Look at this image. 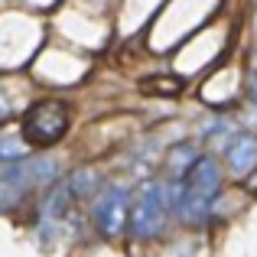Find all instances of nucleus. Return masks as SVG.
I'll use <instances>...</instances> for the list:
<instances>
[{
  "label": "nucleus",
  "instance_id": "obj_1",
  "mask_svg": "<svg viewBox=\"0 0 257 257\" xmlns=\"http://www.w3.org/2000/svg\"><path fill=\"white\" fill-rule=\"evenodd\" d=\"M69 127H72L69 104L62 98H43L26 107L23 124H20V137L33 150H46V147H56L69 134Z\"/></svg>",
  "mask_w": 257,
  "mask_h": 257
},
{
  "label": "nucleus",
  "instance_id": "obj_2",
  "mask_svg": "<svg viewBox=\"0 0 257 257\" xmlns=\"http://www.w3.org/2000/svg\"><path fill=\"white\" fill-rule=\"evenodd\" d=\"M221 189V170L212 157H199L192 166L182 176L179 186V199H176V208L186 221H199L202 215L208 212L212 199Z\"/></svg>",
  "mask_w": 257,
  "mask_h": 257
},
{
  "label": "nucleus",
  "instance_id": "obj_3",
  "mask_svg": "<svg viewBox=\"0 0 257 257\" xmlns=\"http://www.w3.org/2000/svg\"><path fill=\"white\" fill-rule=\"evenodd\" d=\"M56 173L52 160H10L0 166V212L17 208L43 179Z\"/></svg>",
  "mask_w": 257,
  "mask_h": 257
},
{
  "label": "nucleus",
  "instance_id": "obj_4",
  "mask_svg": "<svg viewBox=\"0 0 257 257\" xmlns=\"http://www.w3.org/2000/svg\"><path fill=\"white\" fill-rule=\"evenodd\" d=\"M166 221V199H163V189L160 182H150V186L140 189L137 202L131 205V215H127V225L137 238H153L160 234Z\"/></svg>",
  "mask_w": 257,
  "mask_h": 257
},
{
  "label": "nucleus",
  "instance_id": "obj_5",
  "mask_svg": "<svg viewBox=\"0 0 257 257\" xmlns=\"http://www.w3.org/2000/svg\"><path fill=\"white\" fill-rule=\"evenodd\" d=\"M91 212H94V225L101 228V234H107V238L120 234L124 225H127V192L117 189V186L101 192Z\"/></svg>",
  "mask_w": 257,
  "mask_h": 257
},
{
  "label": "nucleus",
  "instance_id": "obj_6",
  "mask_svg": "<svg viewBox=\"0 0 257 257\" xmlns=\"http://www.w3.org/2000/svg\"><path fill=\"white\" fill-rule=\"evenodd\" d=\"M228 166L234 176H247L257 166V140L254 137H238L228 150Z\"/></svg>",
  "mask_w": 257,
  "mask_h": 257
},
{
  "label": "nucleus",
  "instance_id": "obj_7",
  "mask_svg": "<svg viewBox=\"0 0 257 257\" xmlns=\"http://www.w3.org/2000/svg\"><path fill=\"white\" fill-rule=\"evenodd\" d=\"M147 94H160V98H173V94H179L182 88H186V82L182 78H176V75H157V78H147L144 85Z\"/></svg>",
  "mask_w": 257,
  "mask_h": 257
},
{
  "label": "nucleus",
  "instance_id": "obj_8",
  "mask_svg": "<svg viewBox=\"0 0 257 257\" xmlns=\"http://www.w3.org/2000/svg\"><path fill=\"white\" fill-rule=\"evenodd\" d=\"M10 120V98H7V91H0V127Z\"/></svg>",
  "mask_w": 257,
  "mask_h": 257
}]
</instances>
